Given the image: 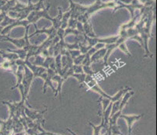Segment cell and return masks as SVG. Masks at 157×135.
Here are the masks:
<instances>
[{
  "mask_svg": "<svg viewBox=\"0 0 157 135\" xmlns=\"http://www.w3.org/2000/svg\"><path fill=\"white\" fill-rule=\"evenodd\" d=\"M69 1L71 5V16L68 22V28L72 29L76 28L77 21L82 24L86 22H88L90 16L98 10L104 8H114L116 6L114 1L103 2L101 0H96L95 3L90 6L79 5L74 2L72 0H69Z\"/></svg>",
  "mask_w": 157,
  "mask_h": 135,
  "instance_id": "1",
  "label": "cell"
},
{
  "mask_svg": "<svg viewBox=\"0 0 157 135\" xmlns=\"http://www.w3.org/2000/svg\"><path fill=\"white\" fill-rule=\"evenodd\" d=\"M84 85L88 87L89 89L92 90L93 92H97V93L100 94L101 97H104V98H106V99H109L112 103L116 102V101H117V100L121 99L126 92L132 90V88H130V87L128 86H126L125 88H121V90H119L118 92H117L114 96H110L107 95L106 92H104V90L100 88V85H99L98 83H97V80L94 78V76H91V75H86V76L85 81H84Z\"/></svg>",
  "mask_w": 157,
  "mask_h": 135,
  "instance_id": "2",
  "label": "cell"
},
{
  "mask_svg": "<svg viewBox=\"0 0 157 135\" xmlns=\"http://www.w3.org/2000/svg\"><path fill=\"white\" fill-rule=\"evenodd\" d=\"M33 80V75L31 71L24 65V77L22 79V85L24 86V95L27 98L30 91V85H31L32 82Z\"/></svg>",
  "mask_w": 157,
  "mask_h": 135,
  "instance_id": "3",
  "label": "cell"
},
{
  "mask_svg": "<svg viewBox=\"0 0 157 135\" xmlns=\"http://www.w3.org/2000/svg\"><path fill=\"white\" fill-rule=\"evenodd\" d=\"M24 65L30 69L33 75V78H41L43 79L46 78L47 75V69L42 66H37V65H33L29 60H24Z\"/></svg>",
  "mask_w": 157,
  "mask_h": 135,
  "instance_id": "4",
  "label": "cell"
},
{
  "mask_svg": "<svg viewBox=\"0 0 157 135\" xmlns=\"http://www.w3.org/2000/svg\"><path fill=\"white\" fill-rule=\"evenodd\" d=\"M125 42V40L124 38H122V37H119L118 39H117V41L115 43H109V44H105V48L107 49V52H106V54L104 58V64L105 66H108V59L110 58V54L116 48L118 47L119 45L121 44V43H124Z\"/></svg>",
  "mask_w": 157,
  "mask_h": 135,
  "instance_id": "5",
  "label": "cell"
},
{
  "mask_svg": "<svg viewBox=\"0 0 157 135\" xmlns=\"http://www.w3.org/2000/svg\"><path fill=\"white\" fill-rule=\"evenodd\" d=\"M46 72H47V75H46V78L44 79V84L43 85V93H45L46 91H47V88L48 86L52 88V91L55 93V92H56V89H55L53 84H52V77H53L54 75L58 74L57 72L54 71L53 69H48L47 71H46Z\"/></svg>",
  "mask_w": 157,
  "mask_h": 135,
  "instance_id": "6",
  "label": "cell"
},
{
  "mask_svg": "<svg viewBox=\"0 0 157 135\" xmlns=\"http://www.w3.org/2000/svg\"><path fill=\"white\" fill-rule=\"evenodd\" d=\"M144 116V114H140V115H132V116H128L124 115V114H121L120 117L124 119L127 122L128 124V135H132V127L133 125V123L135 122L138 121L139 119L142 118Z\"/></svg>",
  "mask_w": 157,
  "mask_h": 135,
  "instance_id": "7",
  "label": "cell"
},
{
  "mask_svg": "<svg viewBox=\"0 0 157 135\" xmlns=\"http://www.w3.org/2000/svg\"><path fill=\"white\" fill-rule=\"evenodd\" d=\"M52 82H56L58 85L57 88H56V92L55 93L54 97L55 98V97L58 96V94H59V98L61 99V97H62V84H63V82H65L66 79H65L64 77L60 76L59 74H56V75H55L53 77H52Z\"/></svg>",
  "mask_w": 157,
  "mask_h": 135,
  "instance_id": "8",
  "label": "cell"
},
{
  "mask_svg": "<svg viewBox=\"0 0 157 135\" xmlns=\"http://www.w3.org/2000/svg\"><path fill=\"white\" fill-rule=\"evenodd\" d=\"M106 52H107V49L105 48V47L96 51L95 53L91 56V63H95V62L103 60L106 54Z\"/></svg>",
  "mask_w": 157,
  "mask_h": 135,
  "instance_id": "9",
  "label": "cell"
},
{
  "mask_svg": "<svg viewBox=\"0 0 157 135\" xmlns=\"http://www.w3.org/2000/svg\"><path fill=\"white\" fill-rule=\"evenodd\" d=\"M24 64L21 65H18L17 66V69L14 73H15L16 76H17V84H16L15 86L13 87L11 89H14L16 88H18L19 85L21 84L22 79H23V77H24Z\"/></svg>",
  "mask_w": 157,
  "mask_h": 135,
  "instance_id": "10",
  "label": "cell"
},
{
  "mask_svg": "<svg viewBox=\"0 0 157 135\" xmlns=\"http://www.w3.org/2000/svg\"><path fill=\"white\" fill-rule=\"evenodd\" d=\"M42 67L45 68L46 69H53V70L55 71V72H57V71H56V69H55V57H53V56H48V57L45 58Z\"/></svg>",
  "mask_w": 157,
  "mask_h": 135,
  "instance_id": "11",
  "label": "cell"
},
{
  "mask_svg": "<svg viewBox=\"0 0 157 135\" xmlns=\"http://www.w3.org/2000/svg\"><path fill=\"white\" fill-rule=\"evenodd\" d=\"M71 16V11L69 10V12H66L65 13H62V25H61V28L65 29L68 27V22H69V18H70Z\"/></svg>",
  "mask_w": 157,
  "mask_h": 135,
  "instance_id": "12",
  "label": "cell"
},
{
  "mask_svg": "<svg viewBox=\"0 0 157 135\" xmlns=\"http://www.w3.org/2000/svg\"><path fill=\"white\" fill-rule=\"evenodd\" d=\"M7 51L17 54L18 55L19 58L22 59V60H25L26 58H27V51L24 48L17 49V50H7Z\"/></svg>",
  "mask_w": 157,
  "mask_h": 135,
  "instance_id": "13",
  "label": "cell"
},
{
  "mask_svg": "<svg viewBox=\"0 0 157 135\" xmlns=\"http://www.w3.org/2000/svg\"><path fill=\"white\" fill-rule=\"evenodd\" d=\"M55 69L57 71V73L59 74L62 69V55L59 54L56 57H55Z\"/></svg>",
  "mask_w": 157,
  "mask_h": 135,
  "instance_id": "14",
  "label": "cell"
},
{
  "mask_svg": "<svg viewBox=\"0 0 157 135\" xmlns=\"http://www.w3.org/2000/svg\"><path fill=\"white\" fill-rule=\"evenodd\" d=\"M86 75L84 73L82 74H75V73H72L70 77H74L75 78H76L77 80H78V83L81 85V87H83L84 86V81H85V78Z\"/></svg>",
  "mask_w": 157,
  "mask_h": 135,
  "instance_id": "15",
  "label": "cell"
},
{
  "mask_svg": "<svg viewBox=\"0 0 157 135\" xmlns=\"http://www.w3.org/2000/svg\"><path fill=\"white\" fill-rule=\"evenodd\" d=\"M97 102L101 103H102V112L104 111V110L107 109V107H108L109 104L111 103L109 99H106V98H104V97H101V96H100V99L98 100V101H97Z\"/></svg>",
  "mask_w": 157,
  "mask_h": 135,
  "instance_id": "16",
  "label": "cell"
},
{
  "mask_svg": "<svg viewBox=\"0 0 157 135\" xmlns=\"http://www.w3.org/2000/svg\"><path fill=\"white\" fill-rule=\"evenodd\" d=\"M85 58V54L78 55V57L75 58L74 59H72V62H73V65H82V62H83V59Z\"/></svg>",
  "mask_w": 157,
  "mask_h": 135,
  "instance_id": "17",
  "label": "cell"
},
{
  "mask_svg": "<svg viewBox=\"0 0 157 135\" xmlns=\"http://www.w3.org/2000/svg\"><path fill=\"white\" fill-rule=\"evenodd\" d=\"M82 70H83V73L86 75H91V76H94L95 75V72L93 71V69H91V66H86V65H82Z\"/></svg>",
  "mask_w": 157,
  "mask_h": 135,
  "instance_id": "18",
  "label": "cell"
},
{
  "mask_svg": "<svg viewBox=\"0 0 157 135\" xmlns=\"http://www.w3.org/2000/svg\"><path fill=\"white\" fill-rule=\"evenodd\" d=\"M118 48H120L121 51H123L124 54H126L128 55V57H132V54H131L130 52L128 51V50L127 46H126L125 42H124V43H121V44L118 46Z\"/></svg>",
  "mask_w": 157,
  "mask_h": 135,
  "instance_id": "19",
  "label": "cell"
},
{
  "mask_svg": "<svg viewBox=\"0 0 157 135\" xmlns=\"http://www.w3.org/2000/svg\"><path fill=\"white\" fill-rule=\"evenodd\" d=\"M69 54V57L72 59H74L75 58L78 57V55L81 54V52L79 50H76V49H74V50H68Z\"/></svg>",
  "mask_w": 157,
  "mask_h": 135,
  "instance_id": "20",
  "label": "cell"
},
{
  "mask_svg": "<svg viewBox=\"0 0 157 135\" xmlns=\"http://www.w3.org/2000/svg\"><path fill=\"white\" fill-rule=\"evenodd\" d=\"M72 69L75 74H82L83 73V70H82V65H72Z\"/></svg>",
  "mask_w": 157,
  "mask_h": 135,
  "instance_id": "21",
  "label": "cell"
},
{
  "mask_svg": "<svg viewBox=\"0 0 157 135\" xmlns=\"http://www.w3.org/2000/svg\"><path fill=\"white\" fill-rule=\"evenodd\" d=\"M67 130H68V131H69V132H70V133H72V135H77V134H76V133H75V132H73V131H72V130H70V129H69V128H67Z\"/></svg>",
  "mask_w": 157,
  "mask_h": 135,
  "instance_id": "22",
  "label": "cell"
}]
</instances>
